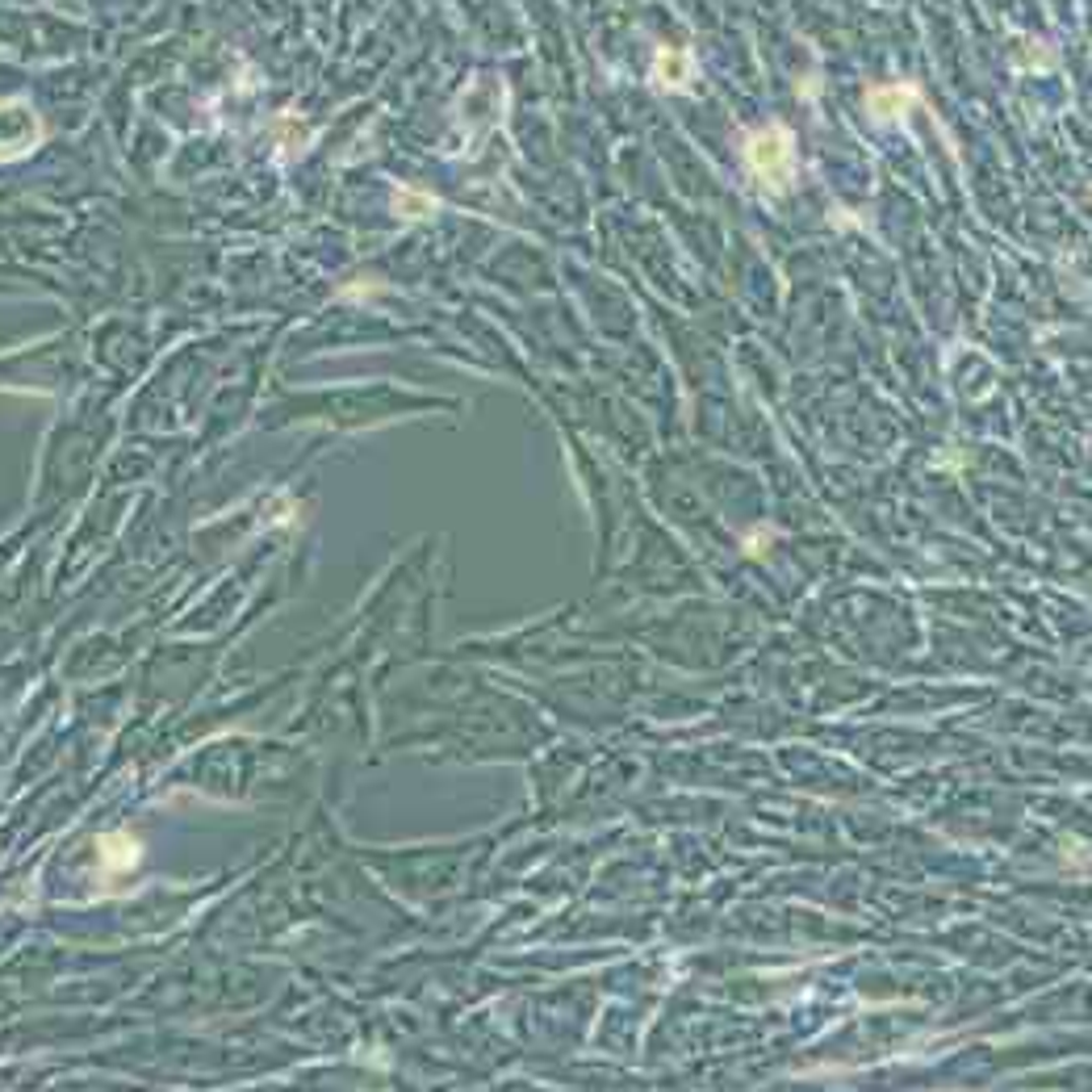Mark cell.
<instances>
[{
  "instance_id": "obj_1",
  "label": "cell",
  "mask_w": 1092,
  "mask_h": 1092,
  "mask_svg": "<svg viewBox=\"0 0 1092 1092\" xmlns=\"http://www.w3.org/2000/svg\"><path fill=\"white\" fill-rule=\"evenodd\" d=\"M749 167H754V177L766 185V189H788L792 177H796V143H792V134L782 130V126H770L762 134H754L749 139Z\"/></svg>"
},
{
  "instance_id": "obj_2",
  "label": "cell",
  "mask_w": 1092,
  "mask_h": 1092,
  "mask_svg": "<svg viewBox=\"0 0 1092 1092\" xmlns=\"http://www.w3.org/2000/svg\"><path fill=\"white\" fill-rule=\"evenodd\" d=\"M867 106H871V114H875L879 122L904 118L908 106H916V88H904V84H896V88H875V92L867 96Z\"/></svg>"
},
{
  "instance_id": "obj_3",
  "label": "cell",
  "mask_w": 1092,
  "mask_h": 1092,
  "mask_svg": "<svg viewBox=\"0 0 1092 1092\" xmlns=\"http://www.w3.org/2000/svg\"><path fill=\"white\" fill-rule=\"evenodd\" d=\"M654 80L662 88H682L691 80V55L687 51H658V63H654Z\"/></svg>"
},
{
  "instance_id": "obj_4",
  "label": "cell",
  "mask_w": 1092,
  "mask_h": 1092,
  "mask_svg": "<svg viewBox=\"0 0 1092 1092\" xmlns=\"http://www.w3.org/2000/svg\"><path fill=\"white\" fill-rule=\"evenodd\" d=\"M100 859H106L110 871L134 867V863H139V845H134L130 837H100Z\"/></svg>"
}]
</instances>
